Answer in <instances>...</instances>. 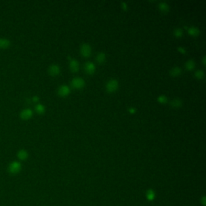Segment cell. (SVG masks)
Instances as JSON below:
<instances>
[{
	"mask_svg": "<svg viewBox=\"0 0 206 206\" xmlns=\"http://www.w3.org/2000/svg\"><path fill=\"white\" fill-rule=\"evenodd\" d=\"M70 89L67 85H63L60 86L59 88L58 94L60 96L66 97L70 94Z\"/></svg>",
	"mask_w": 206,
	"mask_h": 206,
	"instance_id": "8992f818",
	"label": "cell"
},
{
	"mask_svg": "<svg viewBox=\"0 0 206 206\" xmlns=\"http://www.w3.org/2000/svg\"><path fill=\"white\" fill-rule=\"evenodd\" d=\"M48 71H49V73L53 76H55L58 75L60 72V67L56 64H53L50 67H49V70H48Z\"/></svg>",
	"mask_w": 206,
	"mask_h": 206,
	"instance_id": "ba28073f",
	"label": "cell"
},
{
	"mask_svg": "<svg viewBox=\"0 0 206 206\" xmlns=\"http://www.w3.org/2000/svg\"><path fill=\"white\" fill-rule=\"evenodd\" d=\"M159 9L163 13H167L169 10V6L165 2H161L159 4Z\"/></svg>",
	"mask_w": 206,
	"mask_h": 206,
	"instance_id": "4fadbf2b",
	"label": "cell"
},
{
	"mask_svg": "<svg viewBox=\"0 0 206 206\" xmlns=\"http://www.w3.org/2000/svg\"><path fill=\"white\" fill-rule=\"evenodd\" d=\"M157 100H158V102L159 103H160V104H166V103L167 102V97L166 96H164V95H161L158 98H157Z\"/></svg>",
	"mask_w": 206,
	"mask_h": 206,
	"instance_id": "ffe728a7",
	"label": "cell"
},
{
	"mask_svg": "<svg viewBox=\"0 0 206 206\" xmlns=\"http://www.w3.org/2000/svg\"><path fill=\"white\" fill-rule=\"evenodd\" d=\"M70 68L73 72H77L79 70V64L76 59H71L70 62Z\"/></svg>",
	"mask_w": 206,
	"mask_h": 206,
	"instance_id": "9c48e42d",
	"label": "cell"
},
{
	"mask_svg": "<svg viewBox=\"0 0 206 206\" xmlns=\"http://www.w3.org/2000/svg\"><path fill=\"white\" fill-rule=\"evenodd\" d=\"M33 116V112L30 110V109L27 108L25 110H23L21 114H20V117L22 120H28L31 118Z\"/></svg>",
	"mask_w": 206,
	"mask_h": 206,
	"instance_id": "52a82bcc",
	"label": "cell"
},
{
	"mask_svg": "<svg viewBox=\"0 0 206 206\" xmlns=\"http://www.w3.org/2000/svg\"><path fill=\"white\" fill-rule=\"evenodd\" d=\"M33 102H38V100H39V98H38V96H33Z\"/></svg>",
	"mask_w": 206,
	"mask_h": 206,
	"instance_id": "484cf974",
	"label": "cell"
},
{
	"mask_svg": "<svg viewBox=\"0 0 206 206\" xmlns=\"http://www.w3.org/2000/svg\"><path fill=\"white\" fill-rule=\"evenodd\" d=\"M185 66L187 70L191 71L192 70H193L195 67V62L193 60H189L188 61H187L186 64H185Z\"/></svg>",
	"mask_w": 206,
	"mask_h": 206,
	"instance_id": "2e32d148",
	"label": "cell"
},
{
	"mask_svg": "<svg viewBox=\"0 0 206 206\" xmlns=\"http://www.w3.org/2000/svg\"><path fill=\"white\" fill-rule=\"evenodd\" d=\"M203 64L205 65V62H206V61H205V56H204L203 58Z\"/></svg>",
	"mask_w": 206,
	"mask_h": 206,
	"instance_id": "4316f807",
	"label": "cell"
},
{
	"mask_svg": "<svg viewBox=\"0 0 206 206\" xmlns=\"http://www.w3.org/2000/svg\"><path fill=\"white\" fill-rule=\"evenodd\" d=\"M188 33L192 36H197L199 34V30L195 27H191L188 28Z\"/></svg>",
	"mask_w": 206,
	"mask_h": 206,
	"instance_id": "e0dca14e",
	"label": "cell"
},
{
	"mask_svg": "<svg viewBox=\"0 0 206 206\" xmlns=\"http://www.w3.org/2000/svg\"><path fill=\"white\" fill-rule=\"evenodd\" d=\"M71 86L75 89H81L84 87L85 82L81 77H75L71 81Z\"/></svg>",
	"mask_w": 206,
	"mask_h": 206,
	"instance_id": "3957f363",
	"label": "cell"
},
{
	"mask_svg": "<svg viewBox=\"0 0 206 206\" xmlns=\"http://www.w3.org/2000/svg\"><path fill=\"white\" fill-rule=\"evenodd\" d=\"M146 195H147V198L149 200L151 201V200H152V199H154V198L155 197V193L153 192V190H148Z\"/></svg>",
	"mask_w": 206,
	"mask_h": 206,
	"instance_id": "7402d4cb",
	"label": "cell"
},
{
	"mask_svg": "<svg viewBox=\"0 0 206 206\" xmlns=\"http://www.w3.org/2000/svg\"><path fill=\"white\" fill-rule=\"evenodd\" d=\"M183 32L181 28H175L173 31V35L175 36H176L177 38H180L181 37L183 36Z\"/></svg>",
	"mask_w": 206,
	"mask_h": 206,
	"instance_id": "d6986e66",
	"label": "cell"
},
{
	"mask_svg": "<svg viewBox=\"0 0 206 206\" xmlns=\"http://www.w3.org/2000/svg\"><path fill=\"white\" fill-rule=\"evenodd\" d=\"M105 59H106V55L104 53L100 52L96 55V60L99 64H103L105 61Z\"/></svg>",
	"mask_w": 206,
	"mask_h": 206,
	"instance_id": "7c38bea8",
	"label": "cell"
},
{
	"mask_svg": "<svg viewBox=\"0 0 206 206\" xmlns=\"http://www.w3.org/2000/svg\"><path fill=\"white\" fill-rule=\"evenodd\" d=\"M10 45V42L9 39L5 38H0V48L5 49L7 48Z\"/></svg>",
	"mask_w": 206,
	"mask_h": 206,
	"instance_id": "5bb4252c",
	"label": "cell"
},
{
	"mask_svg": "<svg viewBox=\"0 0 206 206\" xmlns=\"http://www.w3.org/2000/svg\"><path fill=\"white\" fill-rule=\"evenodd\" d=\"M84 69L87 74L91 75L94 73L96 70V66L93 62H87L85 64Z\"/></svg>",
	"mask_w": 206,
	"mask_h": 206,
	"instance_id": "5b68a950",
	"label": "cell"
},
{
	"mask_svg": "<svg viewBox=\"0 0 206 206\" xmlns=\"http://www.w3.org/2000/svg\"><path fill=\"white\" fill-rule=\"evenodd\" d=\"M21 170V163L18 161H13L8 166V172L12 175L19 173Z\"/></svg>",
	"mask_w": 206,
	"mask_h": 206,
	"instance_id": "6da1fadb",
	"label": "cell"
},
{
	"mask_svg": "<svg viewBox=\"0 0 206 206\" xmlns=\"http://www.w3.org/2000/svg\"><path fill=\"white\" fill-rule=\"evenodd\" d=\"M122 8L124 10H126L127 9V8H128V5H127L126 3H125V2H122Z\"/></svg>",
	"mask_w": 206,
	"mask_h": 206,
	"instance_id": "cb8c5ba5",
	"label": "cell"
},
{
	"mask_svg": "<svg viewBox=\"0 0 206 206\" xmlns=\"http://www.w3.org/2000/svg\"><path fill=\"white\" fill-rule=\"evenodd\" d=\"M81 53L84 57H89L91 54V47L88 44H83L81 47Z\"/></svg>",
	"mask_w": 206,
	"mask_h": 206,
	"instance_id": "277c9868",
	"label": "cell"
},
{
	"mask_svg": "<svg viewBox=\"0 0 206 206\" xmlns=\"http://www.w3.org/2000/svg\"><path fill=\"white\" fill-rule=\"evenodd\" d=\"M45 106L41 104L36 105L35 106V110H36V112L39 114H43L45 112Z\"/></svg>",
	"mask_w": 206,
	"mask_h": 206,
	"instance_id": "ac0fdd59",
	"label": "cell"
},
{
	"mask_svg": "<svg viewBox=\"0 0 206 206\" xmlns=\"http://www.w3.org/2000/svg\"><path fill=\"white\" fill-rule=\"evenodd\" d=\"M195 76L197 79H203L204 77V73L203 70H199L195 72Z\"/></svg>",
	"mask_w": 206,
	"mask_h": 206,
	"instance_id": "44dd1931",
	"label": "cell"
},
{
	"mask_svg": "<svg viewBox=\"0 0 206 206\" xmlns=\"http://www.w3.org/2000/svg\"><path fill=\"white\" fill-rule=\"evenodd\" d=\"M170 104H171V106L172 108H180L181 106H182L183 102L181 99L176 98V99H174L173 100H172Z\"/></svg>",
	"mask_w": 206,
	"mask_h": 206,
	"instance_id": "8fae6325",
	"label": "cell"
},
{
	"mask_svg": "<svg viewBox=\"0 0 206 206\" xmlns=\"http://www.w3.org/2000/svg\"><path fill=\"white\" fill-rule=\"evenodd\" d=\"M119 87V82L117 80L112 79L108 81L106 84V89L108 93H113Z\"/></svg>",
	"mask_w": 206,
	"mask_h": 206,
	"instance_id": "7a4b0ae2",
	"label": "cell"
},
{
	"mask_svg": "<svg viewBox=\"0 0 206 206\" xmlns=\"http://www.w3.org/2000/svg\"><path fill=\"white\" fill-rule=\"evenodd\" d=\"M178 50L180 52H181V53H183V54H184V53L186 52V50L185 48H183V47H181L178 48Z\"/></svg>",
	"mask_w": 206,
	"mask_h": 206,
	"instance_id": "603a6c76",
	"label": "cell"
},
{
	"mask_svg": "<svg viewBox=\"0 0 206 206\" xmlns=\"http://www.w3.org/2000/svg\"><path fill=\"white\" fill-rule=\"evenodd\" d=\"M181 72H182V70L180 67L175 66V67H173L171 70L170 75L173 77H177L181 74Z\"/></svg>",
	"mask_w": 206,
	"mask_h": 206,
	"instance_id": "9a60e30c",
	"label": "cell"
},
{
	"mask_svg": "<svg viewBox=\"0 0 206 206\" xmlns=\"http://www.w3.org/2000/svg\"><path fill=\"white\" fill-rule=\"evenodd\" d=\"M17 157L20 160L24 161V160H26L28 159V154L27 150L24 149H21L18 152Z\"/></svg>",
	"mask_w": 206,
	"mask_h": 206,
	"instance_id": "30bf717a",
	"label": "cell"
},
{
	"mask_svg": "<svg viewBox=\"0 0 206 206\" xmlns=\"http://www.w3.org/2000/svg\"><path fill=\"white\" fill-rule=\"evenodd\" d=\"M129 112L131 114H134L136 112V109L134 108H130L129 109Z\"/></svg>",
	"mask_w": 206,
	"mask_h": 206,
	"instance_id": "d4e9b609",
	"label": "cell"
}]
</instances>
